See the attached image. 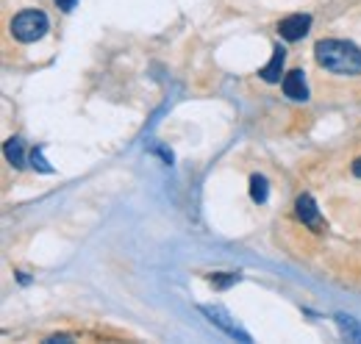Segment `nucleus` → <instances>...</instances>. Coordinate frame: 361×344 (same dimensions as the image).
Returning a JSON list of instances; mask_svg holds the SVG:
<instances>
[{"label":"nucleus","instance_id":"f257e3e1","mask_svg":"<svg viewBox=\"0 0 361 344\" xmlns=\"http://www.w3.org/2000/svg\"><path fill=\"white\" fill-rule=\"evenodd\" d=\"M317 64L336 75H361V47L345 39H319L314 47Z\"/></svg>","mask_w":361,"mask_h":344},{"label":"nucleus","instance_id":"f03ea898","mask_svg":"<svg viewBox=\"0 0 361 344\" xmlns=\"http://www.w3.org/2000/svg\"><path fill=\"white\" fill-rule=\"evenodd\" d=\"M47 28H50L47 14L39 11V8H25V11H20V14L11 20V34H14V39H20V42H25V44L39 42L47 34Z\"/></svg>","mask_w":361,"mask_h":344},{"label":"nucleus","instance_id":"7ed1b4c3","mask_svg":"<svg viewBox=\"0 0 361 344\" xmlns=\"http://www.w3.org/2000/svg\"><path fill=\"white\" fill-rule=\"evenodd\" d=\"M200 311L212 319V325H217L220 331H226L231 339H239V342L250 344V333H245V331L231 319V314H228L226 308H220V305H200Z\"/></svg>","mask_w":361,"mask_h":344},{"label":"nucleus","instance_id":"20e7f679","mask_svg":"<svg viewBox=\"0 0 361 344\" xmlns=\"http://www.w3.org/2000/svg\"><path fill=\"white\" fill-rule=\"evenodd\" d=\"M309 28H312V17H309V14H292V17H283V20L278 23V34H281V39H286V42L303 39V37L309 34Z\"/></svg>","mask_w":361,"mask_h":344},{"label":"nucleus","instance_id":"39448f33","mask_svg":"<svg viewBox=\"0 0 361 344\" xmlns=\"http://www.w3.org/2000/svg\"><path fill=\"white\" fill-rule=\"evenodd\" d=\"M295 211H298L300 222H303L306 228H312V231H322V228H325V219H322V214H319V209H317V203L312 195H298V200H295Z\"/></svg>","mask_w":361,"mask_h":344},{"label":"nucleus","instance_id":"423d86ee","mask_svg":"<svg viewBox=\"0 0 361 344\" xmlns=\"http://www.w3.org/2000/svg\"><path fill=\"white\" fill-rule=\"evenodd\" d=\"M281 89H283V94H286L289 100H298V103L309 100V86H306V73H303V70L286 73L283 81H281Z\"/></svg>","mask_w":361,"mask_h":344},{"label":"nucleus","instance_id":"0eeeda50","mask_svg":"<svg viewBox=\"0 0 361 344\" xmlns=\"http://www.w3.org/2000/svg\"><path fill=\"white\" fill-rule=\"evenodd\" d=\"M283 61H286V50H283L281 44H275V50H272L270 64L259 70V75H262V81H267V84H278V81H281V75H283Z\"/></svg>","mask_w":361,"mask_h":344},{"label":"nucleus","instance_id":"6e6552de","mask_svg":"<svg viewBox=\"0 0 361 344\" xmlns=\"http://www.w3.org/2000/svg\"><path fill=\"white\" fill-rule=\"evenodd\" d=\"M3 153H6V161L11 167H25V147H23V139L20 136L8 139L6 147H3Z\"/></svg>","mask_w":361,"mask_h":344},{"label":"nucleus","instance_id":"1a4fd4ad","mask_svg":"<svg viewBox=\"0 0 361 344\" xmlns=\"http://www.w3.org/2000/svg\"><path fill=\"white\" fill-rule=\"evenodd\" d=\"M267 195H270V186H267V178L264 175H259V172H253L250 175V197H253V203H267Z\"/></svg>","mask_w":361,"mask_h":344},{"label":"nucleus","instance_id":"9d476101","mask_svg":"<svg viewBox=\"0 0 361 344\" xmlns=\"http://www.w3.org/2000/svg\"><path fill=\"white\" fill-rule=\"evenodd\" d=\"M336 322H339V328H342V333L348 336V339H353V342H361V325L353 319V317H345V314H336Z\"/></svg>","mask_w":361,"mask_h":344},{"label":"nucleus","instance_id":"9b49d317","mask_svg":"<svg viewBox=\"0 0 361 344\" xmlns=\"http://www.w3.org/2000/svg\"><path fill=\"white\" fill-rule=\"evenodd\" d=\"M31 167L39 172H53V167L45 161V156H42V147H34L31 150Z\"/></svg>","mask_w":361,"mask_h":344},{"label":"nucleus","instance_id":"f8f14e48","mask_svg":"<svg viewBox=\"0 0 361 344\" xmlns=\"http://www.w3.org/2000/svg\"><path fill=\"white\" fill-rule=\"evenodd\" d=\"M239 281V275H233V272H223V275H212V283L217 286V289H228V286H233Z\"/></svg>","mask_w":361,"mask_h":344},{"label":"nucleus","instance_id":"ddd939ff","mask_svg":"<svg viewBox=\"0 0 361 344\" xmlns=\"http://www.w3.org/2000/svg\"><path fill=\"white\" fill-rule=\"evenodd\" d=\"M75 3H78V0H56V6H59L61 11H73V8H75Z\"/></svg>","mask_w":361,"mask_h":344},{"label":"nucleus","instance_id":"4468645a","mask_svg":"<svg viewBox=\"0 0 361 344\" xmlns=\"http://www.w3.org/2000/svg\"><path fill=\"white\" fill-rule=\"evenodd\" d=\"M350 170H353V175H356V178H361V159H356V161H353V167H350Z\"/></svg>","mask_w":361,"mask_h":344}]
</instances>
